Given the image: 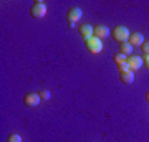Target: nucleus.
I'll return each mask as SVG.
<instances>
[{"label":"nucleus","mask_w":149,"mask_h":142,"mask_svg":"<svg viewBox=\"0 0 149 142\" xmlns=\"http://www.w3.org/2000/svg\"><path fill=\"white\" fill-rule=\"evenodd\" d=\"M30 13H32L33 18H43V17L47 15V5H45L43 2H37V3L32 7Z\"/></svg>","instance_id":"7ed1b4c3"},{"label":"nucleus","mask_w":149,"mask_h":142,"mask_svg":"<svg viewBox=\"0 0 149 142\" xmlns=\"http://www.w3.org/2000/svg\"><path fill=\"white\" fill-rule=\"evenodd\" d=\"M131 51H133V46H131L128 42L119 43V53H123L124 56H131Z\"/></svg>","instance_id":"9b49d317"},{"label":"nucleus","mask_w":149,"mask_h":142,"mask_svg":"<svg viewBox=\"0 0 149 142\" xmlns=\"http://www.w3.org/2000/svg\"><path fill=\"white\" fill-rule=\"evenodd\" d=\"M95 37L103 40V38H108L109 37V28L104 25H96L95 26Z\"/></svg>","instance_id":"6e6552de"},{"label":"nucleus","mask_w":149,"mask_h":142,"mask_svg":"<svg viewBox=\"0 0 149 142\" xmlns=\"http://www.w3.org/2000/svg\"><path fill=\"white\" fill-rule=\"evenodd\" d=\"M126 63L129 64V69L134 73V71H138V69L143 66L144 61H143V58H141V56H134V55H131V56H128Z\"/></svg>","instance_id":"39448f33"},{"label":"nucleus","mask_w":149,"mask_h":142,"mask_svg":"<svg viewBox=\"0 0 149 142\" xmlns=\"http://www.w3.org/2000/svg\"><path fill=\"white\" fill-rule=\"evenodd\" d=\"M86 50H88L90 53H100L103 50V42L100 40V38H96V37L90 38V40L86 42Z\"/></svg>","instance_id":"f03ea898"},{"label":"nucleus","mask_w":149,"mask_h":142,"mask_svg":"<svg viewBox=\"0 0 149 142\" xmlns=\"http://www.w3.org/2000/svg\"><path fill=\"white\" fill-rule=\"evenodd\" d=\"M81 15H83L81 8H78V7H73V8H70L68 13H66V20H68L70 25H73V23H76V21H80Z\"/></svg>","instance_id":"20e7f679"},{"label":"nucleus","mask_w":149,"mask_h":142,"mask_svg":"<svg viewBox=\"0 0 149 142\" xmlns=\"http://www.w3.org/2000/svg\"><path fill=\"white\" fill-rule=\"evenodd\" d=\"M119 79H121L123 84H133L134 83V73H133V71H124V73H119Z\"/></svg>","instance_id":"9d476101"},{"label":"nucleus","mask_w":149,"mask_h":142,"mask_svg":"<svg viewBox=\"0 0 149 142\" xmlns=\"http://www.w3.org/2000/svg\"><path fill=\"white\" fill-rule=\"evenodd\" d=\"M118 69H119V73H124V71H131V69H129V64H128V63L118 64Z\"/></svg>","instance_id":"4468645a"},{"label":"nucleus","mask_w":149,"mask_h":142,"mask_svg":"<svg viewBox=\"0 0 149 142\" xmlns=\"http://www.w3.org/2000/svg\"><path fill=\"white\" fill-rule=\"evenodd\" d=\"M128 43L131 45V46H139V45H143L144 43V37H143V33H133V35H129V40Z\"/></svg>","instance_id":"1a4fd4ad"},{"label":"nucleus","mask_w":149,"mask_h":142,"mask_svg":"<svg viewBox=\"0 0 149 142\" xmlns=\"http://www.w3.org/2000/svg\"><path fill=\"white\" fill-rule=\"evenodd\" d=\"M141 48H143L144 55H149V42H144L143 45H141Z\"/></svg>","instance_id":"dca6fc26"},{"label":"nucleus","mask_w":149,"mask_h":142,"mask_svg":"<svg viewBox=\"0 0 149 142\" xmlns=\"http://www.w3.org/2000/svg\"><path fill=\"white\" fill-rule=\"evenodd\" d=\"M113 60H114V63H116V64H121V63H126L128 56H124L123 53H116V55L113 56Z\"/></svg>","instance_id":"f8f14e48"},{"label":"nucleus","mask_w":149,"mask_h":142,"mask_svg":"<svg viewBox=\"0 0 149 142\" xmlns=\"http://www.w3.org/2000/svg\"><path fill=\"white\" fill-rule=\"evenodd\" d=\"M143 61H144V66L149 69V55H144V58H143Z\"/></svg>","instance_id":"f3484780"},{"label":"nucleus","mask_w":149,"mask_h":142,"mask_svg":"<svg viewBox=\"0 0 149 142\" xmlns=\"http://www.w3.org/2000/svg\"><path fill=\"white\" fill-rule=\"evenodd\" d=\"M38 96H40V99H42V101H48L52 94H50V91H48V89H42L40 93H38Z\"/></svg>","instance_id":"ddd939ff"},{"label":"nucleus","mask_w":149,"mask_h":142,"mask_svg":"<svg viewBox=\"0 0 149 142\" xmlns=\"http://www.w3.org/2000/svg\"><path fill=\"white\" fill-rule=\"evenodd\" d=\"M23 103H25L27 107H35V106H38L40 103H42V99H40V96L35 94V93H28V94L25 96Z\"/></svg>","instance_id":"423d86ee"},{"label":"nucleus","mask_w":149,"mask_h":142,"mask_svg":"<svg viewBox=\"0 0 149 142\" xmlns=\"http://www.w3.org/2000/svg\"><path fill=\"white\" fill-rule=\"evenodd\" d=\"M146 101H148V103H149V91H148V93H146Z\"/></svg>","instance_id":"a211bd4d"},{"label":"nucleus","mask_w":149,"mask_h":142,"mask_svg":"<svg viewBox=\"0 0 149 142\" xmlns=\"http://www.w3.org/2000/svg\"><path fill=\"white\" fill-rule=\"evenodd\" d=\"M111 37L119 43H124L129 40V30L126 26H116L114 30L111 32Z\"/></svg>","instance_id":"f257e3e1"},{"label":"nucleus","mask_w":149,"mask_h":142,"mask_svg":"<svg viewBox=\"0 0 149 142\" xmlns=\"http://www.w3.org/2000/svg\"><path fill=\"white\" fill-rule=\"evenodd\" d=\"M80 35L83 37V40H85V42H88L90 38L95 37V28H93L91 25H88V23H85V25L80 26Z\"/></svg>","instance_id":"0eeeda50"},{"label":"nucleus","mask_w":149,"mask_h":142,"mask_svg":"<svg viewBox=\"0 0 149 142\" xmlns=\"http://www.w3.org/2000/svg\"><path fill=\"white\" fill-rule=\"evenodd\" d=\"M8 142H22V137L18 136V134H12V136L8 137Z\"/></svg>","instance_id":"2eb2a0df"}]
</instances>
